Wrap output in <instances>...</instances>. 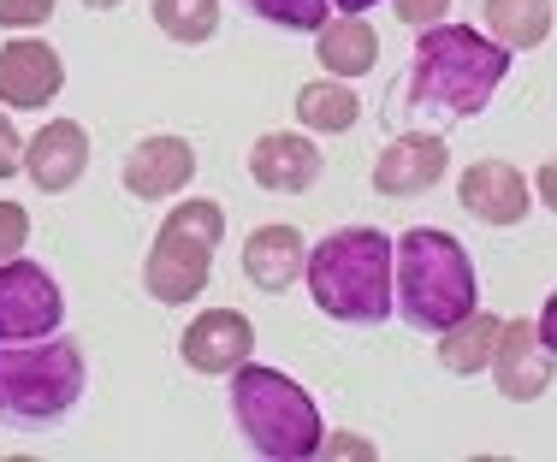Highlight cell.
<instances>
[{
    "instance_id": "1",
    "label": "cell",
    "mask_w": 557,
    "mask_h": 462,
    "mask_svg": "<svg viewBox=\"0 0 557 462\" xmlns=\"http://www.w3.org/2000/svg\"><path fill=\"white\" fill-rule=\"evenodd\" d=\"M516 54L504 42H493L474 24H433L416 36L409 72L397 77V108L428 113V118H481L493 108V96L504 89Z\"/></svg>"
},
{
    "instance_id": "2",
    "label": "cell",
    "mask_w": 557,
    "mask_h": 462,
    "mask_svg": "<svg viewBox=\"0 0 557 462\" xmlns=\"http://www.w3.org/2000/svg\"><path fill=\"white\" fill-rule=\"evenodd\" d=\"M309 302L338 326H386L397 314V237L380 226H338L309 249Z\"/></svg>"
},
{
    "instance_id": "3",
    "label": "cell",
    "mask_w": 557,
    "mask_h": 462,
    "mask_svg": "<svg viewBox=\"0 0 557 462\" xmlns=\"http://www.w3.org/2000/svg\"><path fill=\"white\" fill-rule=\"evenodd\" d=\"M225 409H232V427L244 433V445L268 462H309L321 457L326 421L314 409L309 386L268 362H244L225 379Z\"/></svg>"
},
{
    "instance_id": "4",
    "label": "cell",
    "mask_w": 557,
    "mask_h": 462,
    "mask_svg": "<svg viewBox=\"0 0 557 462\" xmlns=\"http://www.w3.org/2000/svg\"><path fill=\"white\" fill-rule=\"evenodd\" d=\"M474 309H481V273L457 237L445 226H409L397 237V321L440 338Z\"/></svg>"
},
{
    "instance_id": "5",
    "label": "cell",
    "mask_w": 557,
    "mask_h": 462,
    "mask_svg": "<svg viewBox=\"0 0 557 462\" xmlns=\"http://www.w3.org/2000/svg\"><path fill=\"white\" fill-rule=\"evenodd\" d=\"M89 391V362L77 338H30L0 345V421L12 427H54Z\"/></svg>"
},
{
    "instance_id": "6",
    "label": "cell",
    "mask_w": 557,
    "mask_h": 462,
    "mask_svg": "<svg viewBox=\"0 0 557 462\" xmlns=\"http://www.w3.org/2000/svg\"><path fill=\"white\" fill-rule=\"evenodd\" d=\"M225 237V208L208 196H184L172 202V214L161 220L143 261V290H149L161 309H190L196 297L214 279V249Z\"/></svg>"
},
{
    "instance_id": "7",
    "label": "cell",
    "mask_w": 557,
    "mask_h": 462,
    "mask_svg": "<svg viewBox=\"0 0 557 462\" xmlns=\"http://www.w3.org/2000/svg\"><path fill=\"white\" fill-rule=\"evenodd\" d=\"M65 321V290L42 261H7L0 267V345L54 338Z\"/></svg>"
},
{
    "instance_id": "8",
    "label": "cell",
    "mask_w": 557,
    "mask_h": 462,
    "mask_svg": "<svg viewBox=\"0 0 557 462\" xmlns=\"http://www.w3.org/2000/svg\"><path fill=\"white\" fill-rule=\"evenodd\" d=\"M493 386H498L504 403H540L557 386V350L540 338L534 314L504 321L498 350H493Z\"/></svg>"
},
{
    "instance_id": "9",
    "label": "cell",
    "mask_w": 557,
    "mask_h": 462,
    "mask_svg": "<svg viewBox=\"0 0 557 462\" xmlns=\"http://www.w3.org/2000/svg\"><path fill=\"white\" fill-rule=\"evenodd\" d=\"M60 89H65V65H60L54 42H42L30 30H12L0 42V108H12V113L54 108Z\"/></svg>"
},
{
    "instance_id": "10",
    "label": "cell",
    "mask_w": 557,
    "mask_h": 462,
    "mask_svg": "<svg viewBox=\"0 0 557 462\" xmlns=\"http://www.w3.org/2000/svg\"><path fill=\"white\" fill-rule=\"evenodd\" d=\"M184 367L208 379H232L244 362H256V321L244 309H202L178 338Z\"/></svg>"
},
{
    "instance_id": "11",
    "label": "cell",
    "mask_w": 557,
    "mask_h": 462,
    "mask_svg": "<svg viewBox=\"0 0 557 462\" xmlns=\"http://www.w3.org/2000/svg\"><path fill=\"white\" fill-rule=\"evenodd\" d=\"M249 178L268 196H302L326 178V149L309 130H268L249 142Z\"/></svg>"
},
{
    "instance_id": "12",
    "label": "cell",
    "mask_w": 557,
    "mask_h": 462,
    "mask_svg": "<svg viewBox=\"0 0 557 462\" xmlns=\"http://www.w3.org/2000/svg\"><path fill=\"white\" fill-rule=\"evenodd\" d=\"M196 178V142L178 137V130H154V137H143L137 149L125 154V166H119V184H125V196H137V202H172V196H184Z\"/></svg>"
},
{
    "instance_id": "13",
    "label": "cell",
    "mask_w": 557,
    "mask_h": 462,
    "mask_svg": "<svg viewBox=\"0 0 557 462\" xmlns=\"http://www.w3.org/2000/svg\"><path fill=\"white\" fill-rule=\"evenodd\" d=\"M457 202H462V214L481 220V226H522L540 196H534V178H528L522 166L474 161V166H462V178H457Z\"/></svg>"
},
{
    "instance_id": "14",
    "label": "cell",
    "mask_w": 557,
    "mask_h": 462,
    "mask_svg": "<svg viewBox=\"0 0 557 462\" xmlns=\"http://www.w3.org/2000/svg\"><path fill=\"white\" fill-rule=\"evenodd\" d=\"M445 173H450V149L440 130H397L374 161V190L386 202H409V196H428Z\"/></svg>"
},
{
    "instance_id": "15",
    "label": "cell",
    "mask_w": 557,
    "mask_h": 462,
    "mask_svg": "<svg viewBox=\"0 0 557 462\" xmlns=\"http://www.w3.org/2000/svg\"><path fill=\"white\" fill-rule=\"evenodd\" d=\"M84 173H89V130L77 118H48L24 149V178L42 196H65L84 184Z\"/></svg>"
},
{
    "instance_id": "16",
    "label": "cell",
    "mask_w": 557,
    "mask_h": 462,
    "mask_svg": "<svg viewBox=\"0 0 557 462\" xmlns=\"http://www.w3.org/2000/svg\"><path fill=\"white\" fill-rule=\"evenodd\" d=\"M302 273H309V237L297 226H285V220H273V226H256L244 237V279L256 290H278L302 285Z\"/></svg>"
},
{
    "instance_id": "17",
    "label": "cell",
    "mask_w": 557,
    "mask_h": 462,
    "mask_svg": "<svg viewBox=\"0 0 557 462\" xmlns=\"http://www.w3.org/2000/svg\"><path fill=\"white\" fill-rule=\"evenodd\" d=\"M314 60L326 65V77H368L380 65V30L368 24V12H333L314 30Z\"/></svg>"
},
{
    "instance_id": "18",
    "label": "cell",
    "mask_w": 557,
    "mask_h": 462,
    "mask_svg": "<svg viewBox=\"0 0 557 462\" xmlns=\"http://www.w3.org/2000/svg\"><path fill=\"white\" fill-rule=\"evenodd\" d=\"M498 333H504V321H498V314L474 309V314H462L457 326H445V333L433 338V355H440V367H445V374H457V379L493 374Z\"/></svg>"
},
{
    "instance_id": "19",
    "label": "cell",
    "mask_w": 557,
    "mask_h": 462,
    "mask_svg": "<svg viewBox=\"0 0 557 462\" xmlns=\"http://www.w3.org/2000/svg\"><path fill=\"white\" fill-rule=\"evenodd\" d=\"M290 108H297V125L309 130V137H344V130H356V118H362V96H356L344 77H326V84H302Z\"/></svg>"
},
{
    "instance_id": "20",
    "label": "cell",
    "mask_w": 557,
    "mask_h": 462,
    "mask_svg": "<svg viewBox=\"0 0 557 462\" xmlns=\"http://www.w3.org/2000/svg\"><path fill=\"white\" fill-rule=\"evenodd\" d=\"M481 30L510 54H528L552 36V0H481Z\"/></svg>"
},
{
    "instance_id": "21",
    "label": "cell",
    "mask_w": 557,
    "mask_h": 462,
    "mask_svg": "<svg viewBox=\"0 0 557 462\" xmlns=\"http://www.w3.org/2000/svg\"><path fill=\"white\" fill-rule=\"evenodd\" d=\"M154 30L178 48H202L220 30V0H149Z\"/></svg>"
},
{
    "instance_id": "22",
    "label": "cell",
    "mask_w": 557,
    "mask_h": 462,
    "mask_svg": "<svg viewBox=\"0 0 557 462\" xmlns=\"http://www.w3.org/2000/svg\"><path fill=\"white\" fill-rule=\"evenodd\" d=\"M249 18H261L268 30H285V36H314L326 18H333V0H237Z\"/></svg>"
},
{
    "instance_id": "23",
    "label": "cell",
    "mask_w": 557,
    "mask_h": 462,
    "mask_svg": "<svg viewBox=\"0 0 557 462\" xmlns=\"http://www.w3.org/2000/svg\"><path fill=\"white\" fill-rule=\"evenodd\" d=\"M24 244H30V208H24V202H0V267L18 261Z\"/></svg>"
},
{
    "instance_id": "24",
    "label": "cell",
    "mask_w": 557,
    "mask_h": 462,
    "mask_svg": "<svg viewBox=\"0 0 557 462\" xmlns=\"http://www.w3.org/2000/svg\"><path fill=\"white\" fill-rule=\"evenodd\" d=\"M386 7L397 12V24H404V30H416V36L450 18V0H386Z\"/></svg>"
},
{
    "instance_id": "25",
    "label": "cell",
    "mask_w": 557,
    "mask_h": 462,
    "mask_svg": "<svg viewBox=\"0 0 557 462\" xmlns=\"http://www.w3.org/2000/svg\"><path fill=\"white\" fill-rule=\"evenodd\" d=\"M54 18V0H0V30H42Z\"/></svg>"
},
{
    "instance_id": "26",
    "label": "cell",
    "mask_w": 557,
    "mask_h": 462,
    "mask_svg": "<svg viewBox=\"0 0 557 462\" xmlns=\"http://www.w3.org/2000/svg\"><path fill=\"white\" fill-rule=\"evenodd\" d=\"M321 457H338V462H374L380 445L368 433H326L321 439Z\"/></svg>"
},
{
    "instance_id": "27",
    "label": "cell",
    "mask_w": 557,
    "mask_h": 462,
    "mask_svg": "<svg viewBox=\"0 0 557 462\" xmlns=\"http://www.w3.org/2000/svg\"><path fill=\"white\" fill-rule=\"evenodd\" d=\"M24 149H30V142H24L18 125H12V108H0V178L24 173Z\"/></svg>"
},
{
    "instance_id": "28",
    "label": "cell",
    "mask_w": 557,
    "mask_h": 462,
    "mask_svg": "<svg viewBox=\"0 0 557 462\" xmlns=\"http://www.w3.org/2000/svg\"><path fill=\"white\" fill-rule=\"evenodd\" d=\"M534 196H540V202H546L552 214H557V161H546V166L534 173Z\"/></svg>"
},
{
    "instance_id": "29",
    "label": "cell",
    "mask_w": 557,
    "mask_h": 462,
    "mask_svg": "<svg viewBox=\"0 0 557 462\" xmlns=\"http://www.w3.org/2000/svg\"><path fill=\"white\" fill-rule=\"evenodd\" d=\"M534 321H540V338H546V345L557 350V290H552V297H546V309H540Z\"/></svg>"
},
{
    "instance_id": "30",
    "label": "cell",
    "mask_w": 557,
    "mask_h": 462,
    "mask_svg": "<svg viewBox=\"0 0 557 462\" xmlns=\"http://www.w3.org/2000/svg\"><path fill=\"white\" fill-rule=\"evenodd\" d=\"M338 12H368V7H386V0H333Z\"/></svg>"
},
{
    "instance_id": "31",
    "label": "cell",
    "mask_w": 557,
    "mask_h": 462,
    "mask_svg": "<svg viewBox=\"0 0 557 462\" xmlns=\"http://www.w3.org/2000/svg\"><path fill=\"white\" fill-rule=\"evenodd\" d=\"M77 7H89V12H113V7H125V0H77Z\"/></svg>"
}]
</instances>
